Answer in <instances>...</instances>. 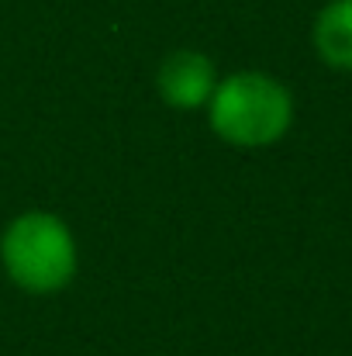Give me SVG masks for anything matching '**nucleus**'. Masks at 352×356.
<instances>
[{"label": "nucleus", "mask_w": 352, "mask_h": 356, "mask_svg": "<svg viewBox=\"0 0 352 356\" xmlns=\"http://www.w3.org/2000/svg\"><path fill=\"white\" fill-rule=\"evenodd\" d=\"M208 121L218 131V138L242 149H262L290 131L294 97L269 73L242 70L218 80L208 101Z\"/></svg>", "instance_id": "f257e3e1"}, {"label": "nucleus", "mask_w": 352, "mask_h": 356, "mask_svg": "<svg viewBox=\"0 0 352 356\" xmlns=\"http://www.w3.org/2000/svg\"><path fill=\"white\" fill-rule=\"evenodd\" d=\"M156 87L162 94V101L176 111H197L208 108L215 87H218V70L204 52L194 49H176L162 59Z\"/></svg>", "instance_id": "7ed1b4c3"}, {"label": "nucleus", "mask_w": 352, "mask_h": 356, "mask_svg": "<svg viewBox=\"0 0 352 356\" xmlns=\"http://www.w3.org/2000/svg\"><path fill=\"white\" fill-rule=\"evenodd\" d=\"M0 259L7 277L28 294L62 291L76 277V238L69 225L49 211L17 215L0 238Z\"/></svg>", "instance_id": "f03ea898"}, {"label": "nucleus", "mask_w": 352, "mask_h": 356, "mask_svg": "<svg viewBox=\"0 0 352 356\" xmlns=\"http://www.w3.org/2000/svg\"><path fill=\"white\" fill-rule=\"evenodd\" d=\"M311 38L325 66L352 73V0H328L315 17Z\"/></svg>", "instance_id": "20e7f679"}]
</instances>
